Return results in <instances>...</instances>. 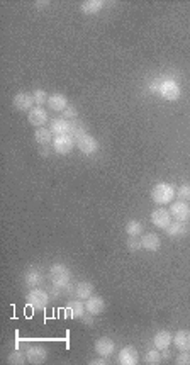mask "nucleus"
Returning a JSON list of instances; mask_svg holds the SVG:
<instances>
[{"mask_svg":"<svg viewBox=\"0 0 190 365\" xmlns=\"http://www.w3.org/2000/svg\"><path fill=\"white\" fill-rule=\"evenodd\" d=\"M49 279L53 282V295L60 297L64 292H73L75 287H71V272L66 265L63 263H55L49 268Z\"/></svg>","mask_w":190,"mask_h":365,"instance_id":"obj_1","label":"nucleus"},{"mask_svg":"<svg viewBox=\"0 0 190 365\" xmlns=\"http://www.w3.org/2000/svg\"><path fill=\"white\" fill-rule=\"evenodd\" d=\"M175 197H177V189H175L172 183L159 182L151 189V199H153V202L158 206L172 204Z\"/></svg>","mask_w":190,"mask_h":365,"instance_id":"obj_2","label":"nucleus"},{"mask_svg":"<svg viewBox=\"0 0 190 365\" xmlns=\"http://www.w3.org/2000/svg\"><path fill=\"white\" fill-rule=\"evenodd\" d=\"M158 95H161L165 101H178L182 95V88L175 80L166 78V80H159L158 83Z\"/></svg>","mask_w":190,"mask_h":365,"instance_id":"obj_3","label":"nucleus"},{"mask_svg":"<svg viewBox=\"0 0 190 365\" xmlns=\"http://www.w3.org/2000/svg\"><path fill=\"white\" fill-rule=\"evenodd\" d=\"M53 151L58 155H68L73 151V148H77V141L71 134H63V136H55L51 145Z\"/></svg>","mask_w":190,"mask_h":365,"instance_id":"obj_4","label":"nucleus"},{"mask_svg":"<svg viewBox=\"0 0 190 365\" xmlns=\"http://www.w3.org/2000/svg\"><path fill=\"white\" fill-rule=\"evenodd\" d=\"M26 302L28 306L34 307V309H41V307H46L49 302V294L46 291L39 289V287H34L26 294Z\"/></svg>","mask_w":190,"mask_h":365,"instance_id":"obj_5","label":"nucleus"},{"mask_svg":"<svg viewBox=\"0 0 190 365\" xmlns=\"http://www.w3.org/2000/svg\"><path fill=\"white\" fill-rule=\"evenodd\" d=\"M75 141H77V148L83 153V155H94V153H97L98 148H100L98 141L89 133H85L83 136L77 138Z\"/></svg>","mask_w":190,"mask_h":365,"instance_id":"obj_6","label":"nucleus"},{"mask_svg":"<svg viewBox=\"0 0 190 365\" xmlns=\"http://www.w3.org/2000/svg\"><path fill=\"white\" fill-rule=\"evenodd\" d=\"M170 214H172V218L175 221L187 222L190 219V204L185 201L172 202V206H170Z\"/></svg>","mask_w":190,"mask_h":365,"instance_id":"obj_7","label":"nucleus"},{"mask_svg":"<svg viewBox=\"0 0 190 365\" xmlns=\"http://www.w3.org/2000/svg\"><path fill=\"white\" fill-rule=\"evenodd\" d=\"M151 222H153L157 228L165 229L166 226L172 222V214H170V209H165V207H158L151 213Z\"/></svg>","mask_w":190,"mask_h":365,"instance_id":"obj_8","label":"nucleus"},{"mask_svg":"<svg viewBox=\"0 0 190 365\" xmlns=\"http://www.w3.org/2000/svg\"><path fill=\"white\" fill-rule=\"evenodd\" d=\"M28 121H29V124L34 126V128H43V126L48 122V112H46V109H44V107H41V106L32 107V109L29 110Z\"/></svg>","mask_w":190,"mask_h":365,"instance_id":"obj_9","label":"nucleus"},{"mask_svg":"<svg viewBox=\"0 0 190 365\" xmlns=\"http://www.w3.org/2000/svg\"><path fill=\"white\" fill-rule=\"evenodd\" d=\"M12 104L17 110H21V112H29V110L34 107L32 94H28V92H19V94H16V97H14Z\"/></svg>","mask_w":190,"mask_h":365,"instance_id":"obj_10","label":"nucleus"},{"mask_svg":"<svg viewBox=\"0 0 190 365\" xmlns=\"http://www.w3.org/2000/svg\"><path fill=\"white\" fill-rule=\"evenodd\" d=\"M114 350H116V343H114V340H111V338L102 336L95 341V352H97V355L104 357V359L111 357Z\"/></svg>","mask_w":190,"mask_h":365,"instance_id":"obj_11","label":"nucleus"},{"mask_svg":"<svg viewBox=\"0 0 190 365\" xmlns=\"http://www.w3.org/2000/svg\"><path fill=\"white\" fill-rule=\"evenodd\" d=\"M117 362L121 365H136L139 362V353L134 347H124L123 350L119 352V357H117Z\"/></svg>","mask_w":190,"mask_h":365,"instance_id":"obj_12","label":"nucleus"},{"mask_svg":"<svg viewBox=\"0 0 190 365\" xmlns=\"http://www.w3.org/2000/svg\"><path fill=\"white\" fill-rule=\"evenodd\" d=\"M85 309H87V313L92 314V316H98V314H102L105 311L104 297H100V295H92V297H89L85 301Z\"/></svg>","mask_w":190,"mask_h":365,"instance_id":"obj_13","label":"nucleus"},{"mask_svg":"<svg viewBox=\"0 0 190 365\" xmlns=\"http://www.w3.org/2000/svg\"><path fill=\"white\" fill-rule=\"evenodd\" d=\"M26 355H28V362L29 364H43L44 360H46L48 357V352L44 347H41V345H31V347L28 348V352H26Z\"/></svg>","mask_w":190,"mask_h":365,"instance_id":"obj_14","label":"nucleus"},{"mask_svg":"<svg viewBox=\"0 0 190 365\" xmlns=\"http://www.w3.org/2000/svg\"><path fill=\"white\" fill-rule=\"evenodd\" d=\"M70 106V102H68V97L64 94H60V92H56V94L49 95L48 99V107L51 110H55V112H63L66 107Z\"/></svg>","mask_w":190,"mask_h":365,"instance_id":"obj_15","label":"nucleus"},{"mask_svg":"<svg viewBox=\"0 0 190 365\" xmlns=\"http://www.w3.org/2000/svg\"><path fill=\"white\" fill-rule=\"evenodd\" d=\"M49 131L53 133V136H63V134H70L71 131V122L64 117L53 119L49 124Z\"/></svg>","mask_w":190,"mask_h":365,"instance_id":"obj_16","label":"nucleus"},{"mask_svg":"<svg viewBox=\"0 0 190 365\" xmlns=\"http://www.w3.org/2000/svg\"><path fill=\"white\" fill-rule=\"evenodd\" d=\"M173 345L180 352H190V331L189 329H180L173 335Z\"/></svg>","mask_w":190,"mask_h":365,"instance_id":"obj_17","label":"nucleus"},{"mask_svg":"<svg viewBox=\"0 0 190 365\" xmlns=\"http://www.w3.org/2000/svg\"><path fill=\"white\" fill-rule=\"evenodd\" d=\"M173 343V335L166 329H161L158 331L153 338V347L158 348V350H163V348H170V345Z\"/></svg>","mask_w":190,"mask_h":365,"instance_id":"obj_18","label":"nucleus"},{"mask_svg":"<svg viewBox=\"0 0 190 365\" xmlns=\"http://www.w3.org/2000/svg\"><path fill=\"white\" fill-rule=\"evenodd\" d=\"M73 294H75V297L80 299V301H87V299L92 297V295H94V284L92 282H87V280H83V282H78L77 286H75Z\"/></svg>","mask_w":190,"mask_h":365,"instance_id":"obj_19","label":"nucleus"},{"mask_svg":"<svg viewBox=\"0 0 190 365\" xmlns=\"http://www.w3.org/2000/svg\"><path fill=\"white\" fill-rule=\"evenodd\" d=\"M165 233H166V236H170V238H180V236H185V234L189 233V226H187V222L175 221V222H170V224L166 226Z\"/></svg>","mask_w":190,"mask_h":365,"instance_id":"obj_20","label":"nucleus"},{"mask_svg":"<svg viewBox=\"0 0 190 365\" xmlns=\"http://www.w3.org/2000/svg\"><path fill=\"white\" fill-rule=\"evenodd\" d=\"M141 245L144 250H148V252H158L159 247H161V240H159L158 234L148 233V234H143Z\"/></svg>","mask_w":190,"mask_h":365,"instance_id":"obj_21","label":"nucleus"},{"mask_svg":"<svg viewBox=\"0 0 190 365\" xmlns=\"http://www.w3.org/2000/svg\"><path fill=\"white\" fill-rule=\"evenodd\" d=\"M41 282H43V274H41L37 268H29V270H26V274H24V284L28 287H39L41 286Z\"/></svg>","mask_w":190,"mask_h":365,"instance_id":"obj_22","label":"nucleus"},{"mask_svg":"<svg viewBox=\"0 0 190 365\" xmlns=\"http://www.w3.org/2000/svg\"><path fill=\"white\" fill-rule=\"evenodd\" d=\"M104 5L105 3L102 2V0H87V2L82 3L80 10H82V14H85V15H95L104 9Z\"/></svg>","mask_w":190,"mask_h":365,"instance_id":"obj_23","label":"nucleus"},{"mask_svg":"<svg viewBox=\"0 0 190 365\" xmlns=\"http://www.w3.org/2000/svg\"><path fill=\"white\" fill-rule=\"evenodd\" d=\"M68 311H70V316L73 318V320H82V316L87 313L85 302L80 301V299L70 301V302H68Z\"/></svg>","mask_w":190,"mask_h":365,"instance_id":"obj_24","label":"nucleus"},{"mask_svg":"<svg viewBox=\"0 0 190 365\" xmlns=\"http://www.w3.org/2000/svg\"><path fill=\"white\" fill-rule=\"evenodd\" d=\"M34 140H36V143L41 145V146H49V145H53L55 136H53V133L49 131V129L39 128V129L34 131Z\"/></svg>","mask_w":190,"mask_h":365,"instance_id":"obj_25","label":"nucleus"},{"mask_svg":"<svg viewBox=\"0 0 190 365\" xmlns=\"http://www.w3.org/2000/svg\"><path fill=\"white\" fill-rule=\"evenodd\" d=\"M126 233L127 236H141L143 234V224L138 221V219H131V221H127L126 224Z\"/></svg>","mask_w":190,"mask_h":365,"instance_id":"obj_26","label":"nucleus"},{"mask_svg":"<svg viewBox=\"0 0 190 365\" xmlns=\"http://www.w3.org/2000/svg\"><path fill=\"white\" fill-rule=\"evenodd\" d=\"M161 350L158 348H153V350H148L146 355H144V364L146 365H158L161 364Z\"/></svg>","mask_w":190,"mask_h":365,"instance_id":"obj_27","label":"nucleus"},{"mask_svg":"<svg viewBox=\"0 0 190 365\" xmlns=\"http://www.w3.org/2000/svg\"><path fill=\"white\" fill-rule=\"evenodd\" d=\"M26 362H28V355H24V353L19 352V350L12 352L9 357H7V364H10V365H22Z\"/></svg>","mask_w":190,"mask_h":365,"instance_id":"obj_28","label":"nucleus"},{"mask_svg":"<svg viewBox=\"0 0 190 365\" xmlns=\"http://www.w3.org/2000/svg\"><path fill=\"white\" fill-rule=\"evenodd\" d=\"M32 99H34V104H36V106H41V107H43L44 104H48L49 95H48L44 90L37 88V90H34V92H32Z\"/></svg>","mask_w":190,"mask_h":365,"instance_id":"obj_29","label":"nucleus"},{"mask_svg":"<svg viewBox=\"0 0 190 365\" xmlns=\"http://www.w3.org/2000/svg\"><path fill=\"white\" fill-rule=\"evenodd\" d=\"M177 197H178V201L190 202V185L184 183V185L178 187V189H177Z\"/></svg>","mask_w":190,"mask_h":365,"instance_id":"obj_30","label":"nucleus"},{"mask_svg":"<svg viewBox=\"0 0 190 365\" xmlns=\"http://www.w3.org/2000/svg\"><path fill=\"white\" fill-rule=\"evenodd\" d=\"M141 248H143L141 240H138L136 236H129V240H127V250H129V252H139Z\"/></svg>","mask_w":190,"mask_h":365,"instance_id":"obj_31","label":"nucleus"},{"mask_svg":"<svg viewBox=\"0 0 190 365\" xmlns=\"http://www.w3.org/2000/svg\"><path fill=\"white\" fill-rule=\"evenodd\" d=\"M63 116H64V119H77V116H78L77 107H75L73 104H70V106L63 110Z\"/></svg>","mask_w":190,"mask_h":365,"instance_id":"obj_32","label":"nucleus"},{"mask_svg":"<svg viewBox=\"0 0 190 365\" xmlns=\"http://www.w3.org/2000/svg\"><path fill=\"white\" fill-rule=\"evenodd\" d=\"M177 365H189L190 364V352H180V355L175 360Z\"/></svg>","mask_w":190,"mask_h":365,"instance_id":"obj_33","label":"nucleus"},{"mask_svg":"<svg viewBox=\"0 0 190 365\" xmlns=\"http://www.w3.org/2000/svg\"><path fill=\"white\" fill-rule=\"evenodd\" d=\"M89 364H90V365H105V364H107V362H105V360H104V357H100V359L90 360Z\"/></svg>","mask_w":190,"mask_h":365,"instance_id":"obj_34","label":"nucleus"},{"mask_svg":"<svg viewBox=\"0 0 190 365\" xmlns=\"http://www.w3.org/2000/svg\"><path fill=\"white\" fill-rule=\"evenodd\" d=\"M48 5H49V2H48V0H44V2H41V0H37V2H36V7H37V9H46Z\"/></svg>","mask_w":190,"mask_h":365,"instance_id":"obj_35","label":"nucleus"},{"mask_svg":"<svg viewBox=\"0 0 190 365\" xmlns=\"http://www.w3.org/2000/svg\"><path fill=\"white\" fill-rule=\"evenodd\" d=\"M170 357H172V353H170L168 348H163V350H161V359L166 360V359H170Z\"/></svg>","mask_w":190,"mask_h":365,"instance_id":"obj_36","label":"nucleus"},{"mask_svg":"<svg viewBox=\"0 0 190 365\" xmlns=\"http://www.w3.org/2000/svg\"><path fill=\"white\" fill-rule=\"evenodd\" d=\"M90 316H92V314H90ZM90 316H85V314H83V316H82V321L85 323V325H92V318H90Z\"/></svg>","mask_w":190,"mask_h":365,"instance_id":"obj_37","label":"nucleus"}]
</instances>
